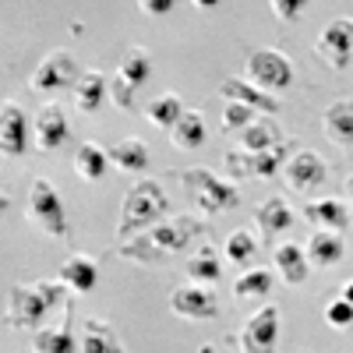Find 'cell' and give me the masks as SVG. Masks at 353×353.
Masks as SVG:
<instances>
[{
    "label": "cell",
    "instance_id": "6da1fadb",
    "mask_svg": "<svg viewBox=\"0 0 353 353\" xmlns=\"http://www.w3.org/2000/svg\"><path fill=\"white\" fill-rule=\"evenodd\" d=\"M201 233H205V223L198 216H170L159 226L145 230L141 237L117 244V254L134 265H163L173 254H184L188 248H194Z\"/></svg>",
    "mask_w": 353,
    "mask_h": 353
},
{
    "label": "cell",
    "instance_id": "7a4b0ae2",
    "mask_svg": "<svg viewBox=\"0 0 353 353\" xmlns=\"http://www.w3.org/2000/svg\"><path fill=\"white\" fill-rule=\"evenodd\" d=\"M61 304H68V286L64 283H53V279H39L32 286H21L14 283L8 290V311H4V321L8 329H18V332H39L43 321L50 311H57Z\"/></svg>",
    "mask_w": 353,
    "mask_h": 353
},
{
    "label": "cell",
    "instance_id": "3957f363",
    "mask_svg": "<svg viewBox=\"0 0 353 353\" xmlns=\"http://www.w3.org/2000/svg\"><path fill=\"white\" fill-rule=\"evenodd\" d=\"M170 212V198L163 191L159 181H152V176H141V181H134L124 194V205H121V226H117V233H121V244L124 241H134L141 237L145 230H152L166 219Z\"/></svg>",
    "mask_w": 353,
    "mask_h": 353
},
{
    "label": "cell",
    "instance_id": "277c9868",
    "mask_svg": "<svg viewBox=\"0 0 353 353\" xmlns=\"http://www.w3.org/2000/svg\"><path fill=\"white\" fill-rule=\"evenodd\" d=\"M181 184H184L188 198L198 205L201 216H219V212L241 205V191L230 181H223V176H216L212 170H205V166L181 170Z\"/></svg>",
    "mask_w": 353,
    "mask_h": 353
},
{
    "label": "cell",
    "instance_id": "5b68a950",
    "mask_svg": "<svg viewBox=\"0 0 353 353\" xmlns=\"http://www.w3.org/2000/svg\"><path fill=\"white\" fill-rule=\"evenodd\" d=\"M25 216H28V223L39 226L46 237H53V241H68V237H71L64 198H61V191H57V188L46 181V176H36V181L28 184Z\"/></svg>",
    "mask_w": 353,
    "mask_h": 353
},
{
    "label": "cell",
    "instance_id": "8992f818",
    "mask_svg": "<svg viewBox=\"0 0 353 353\" xmlns=\"http://www.w3.org/2000/svg\"><path fill=\"white\" fill-rule=\"evenodd\" d=\"M149 78H152V53L145 46H128L121 64H117V71H113V85H110L113 103L121 110H128V113H134L138 110V92L145 88Z\"/></svg>",
    "mask_w": 353,
    "mask_h": 353
},
{
    "label": "cell",
    "instance_id": "52a82bcc",
    "mask_svg": "<svg viewBox=\"0 0 353 353\" xmlns=\"http://www.w3.org/2000/svg\"><path fill=\"white\" fill-rule=\"evenodd\" d=\"M248 78L261 88V92H286V88L293 85V78H297V71H293V61L283 53V50H272V46H261V50H251L248 53Z\"/></svg>",
    "mask_w": 353,
    "mask_h": 353
},
{
    "label": "cell",
    "instance_id": "ba28073f",
    "mask_svg": "<svg viewBox=\"0 0 353 353\" xmlns=\"http://www.w3.org/2000/svg\"><path fill=\"white\" fill-rule=\"evenodd\" d=\"M78 78L81 74H78L74 53L71 50H50L43 61H39V68L32 71V78H28V88H32V92L50 96V92H61V88H74Z\"/></svg>",
    "mask_w": 353,
    "mask_h": 353
},
{
    "label": "cell",
    "instance_id": "9c48e42d",
    "mask_svg": "<svg viewBox=\"0 0 353 353\" xmlns=\"http://www.w3.org/2000/svg\"><path fill=\"white\" fill-rule=\"evenodd\" d=\"M276 350H279V307L265 304L237 332V353H276Z\"/></svg>",
    "mask_w": 353,
    "mask_h": 353
},
{
    "label": "cell",
    "instance_id": "30bf717a",
    "mask_svg": "<svg viewBox=\"0 0 353 353\" xmlns=\"http://www.w3.org/2000/svg\"><path fill=\"white\" fill-rule=\"evenodd\" d=\"M314 53L329 71L350 68V61H353V18H332L321 28V36L314 39Z\"/></svg>",
    "mask_w": 353,
    "mask_h": 353
},
{
    "label": "cell",
    "instance_id": "8fae6325",
    "mask_svg": "<svg viewBox=\"0 0 353 353\" xmlns=\"http://www.w3.org/2000/svg\"><path fill=\"white\" fill-rule=\"evenodd\" d=\"M286 163H290V141L279 145V149H272V152H226L223 156L226 173H233V176H261V181L276 176Z\"/></svg>",
    "mask_w": 353,
    "mask_h": 353
},
{
    "label": "cell",
    "instance_id": "7c38bea8",
    "mask_svg": "<svg viewBox=\"0 0 353 353\" xmlns=\"http://www.w3.org/2000/svg\"><path fill=\"white\" fill-rule=\"evenodd\" d=\"M325 176H329L325 159H321L318 152H311V149L293 152L290 163L283 166V181H286V188H290V191H297V194H311V191H318L321 184H325Z\"/></svg>",
    "mask_w": 353,
    "mask_h": 353
},
{
    "label": "cell",
    "instance_id": "4fadbf2b",
    "mask_svg": "<svg viewBox=\"0 0 353 353\" xmlns=\"http://www.w3.org/2000/svg\"><path fill=\"white\" fill-rule=\"evenodd\" d=\"M170 311L184 321H212L219 314V301H216L212 286L188 283V286H176L170 293Z\"/></svg>",
    "mask_w": 353,
    "mask_h": 353
},
{
    "label": "cell",
    "instance_id": "5bb4252c",
    "mask_svg": "<svg viewBox=\"0 0 353 353\" xmlns=\"http://www.w3.org/2000/svg\"><path fill=\"white\" fill-rule=\"evenodd\" d=\"M32 138H36L39 152H57L71 138V124H68V113H64L61 103H43L39 106L36 124H32Z\"/></svg>",
    "mask_w": 353,
    "mask_h": 353
},
{
    "label": "cell",
    "instance_id": "9a60e30c",
    "mask_svg": "<svg viewBox=\"0 0 353 353\" xmlns=\"http://www.w3.org/2000/svg\"><path fill=\"white\" fill-rule=\"evenodd\" d=\"M25 149H28V117L14 99H4V106H0V152L14 159Z\"/></svg>",
    "mask_w": 353,
    "mask_h": 353
},
{
    "label": "cell",
    "instance_id": "2e32d148",
    "mask_svg": "<svg viewBox=\"0 0 353 353\" xmlns=\"http://www.w3.org/2000/svg\"><path fill=\"white\" fill-rule=\"evenodd\" d=\"M219 96H223L226 103L251 106V110H258L261 117H269V113H276V110H279V99H276V96L261 92V88H258L254 81H244V78H226V81L219 85Z\"/></svg>",
    "mask_w": 353,
    "mask_h": 353
},
{
    "label": "cell",
    "instance_id": "e0dca14e",
    "mask_svg": "<svg viewBox=\"0 0 353 353\" xmlns=\"http://www.w3.org/2000/svg\"><path fill=\"white\" fill-rule=\"evenodd\" d=\"M321 131L332 145L353 152V99H336L321 113Z\"/></svg>",
    "mask_w": 353,
    "mask_h": 353
},
{
    "label": "cell",
    "instance_id": "ac0fdd59",
    "mask_svg": "<svg viewBox=\"0 0 353 353\" xmlns=\"http://www.w3.org/2000/svg\"><path fill=\"white\" fill-rule=\"evenodd\" d=\"M57 283H64L71 293H92L99 283V265L88 254H68L61 272H57Z\"/></svg>",
    "mask_w": 353,
    "mask_h": 353
},
{
    "label": "cell",
    "instance_id": "d6986e66",
    "mask_svg": "<svg viewBox=\"0 0 353 353\" xmlns=\"http://www.w3.org/2000/svg\"><path fill=\"white\" fill-rule=\"evenodd\" d=\"M78 350L81 353H128L117 329L103 318H85V325L78 332Z\"/></svg>",
    "mask_w": 353,
    "mask_h": 353
},
{
    "label": "cell",
    "instance_id": "ffe728a7",
    "mask_svg": "<svg viewBox=\"0 0 353 353\" xmlns=\"http://www.w3.org/2000/svg\"><path fill=\"white\" fill-rule=\"evenodd\" d=\"M254 223H258V230H261V237H265V241H279L286 230H293L297 216H293V209H290L283 198H269V201H261V205H258Z\"/></svg>",
    "mask_w": 353,
    "mask_h": 353
},
{
    "label": "cell",
    "instance_id": "44dd1931",
    "mask_svg": "<svg viewBox=\"0 0 353 353\" xmlns=\"http://www.w3.org/2000/svg\"><path fill=\"white\" fill-rule=\"evenodd\" d=\"M304 251H307L311 269H332V265H339L346 258L343 233H332V230H314Z\"/></svg>",
    "mask_w": 353,
    "mask_h": 353
},
{
    "label": "cell",
    "instance_id": "7402d4cb",
    "mask_svg": "<svg viewBox=\"0 0 353 353\" xmlns=\"http://www.w3.org/2000/svg\"><path fill=\"white\" fill-rule=\"evenodd\" d=\"M110 99V85L103 78V71H85L74 85V110L85 117H96Z\"/></svg>",
    "mask_w": 353,
    "mask_h": 353
},
{
    "label": "cell",
    "instance_id": "603a6c76",
    "mask_svg": "<svg viewBox=\"0 0 353 353\" xmlns=\"http://www.w3.org/2000/svg\"><path fill=\"white\" fill-rule=\"evenodd\" d=\"M32 353H81L78 350V339L71 332V304L64 311V321H61V329H39L32 336Z\"/></svg>",
    "mask_w": 353,
    "mask_h": 353
},
{
    "label": "cell",
    "instance_id": "cb8c5ba5",
    "mask_svg": "<svg viewBox=\"0 0 353 353\" xmlns=\"http://www.w3.org/2000/svg\"><path fill=\"white\" fill-rule=\"evenodd\" d=\"M184 272H188V279H191L194 286H212V283H219V279H223V258H219V251H216V248L201 244V248L188 258Z\"/></svg>",
    "mask_w": 353,
    "mask_h": 353
},
{
    "label": "cell",
    "instance_id": "d4e9b609",
    "mask_svg": "<svg viewBox=\"0 0 353 353\" xmlns=\"http://www.w3.org/2000/svg\"><path fill=\"white\" fill-rule=\"evenodd\" d=\"M272 261H276V272L283 276L286 286H301V283L307 279V272H311L307 251L297 248V244H279L276 254H272Z\"/></svg>",
    "mask_w": 353,
    "mask_h": 353
},
{
    "label": "cell",
    "instance_id": "484cf974",
    "mask_svg": "<svg viewBox=\"0 0 353 353\" xmlns=\"http://www.w3.org/2000/svg\"><path fill=\"white\" fill-rule=\"evenodd\" d=\"M304 216L321 226V230H332V233H343L350 226V209L339 201V198H318V201H307L304 205Z\"/></svg>",
    "mask_w": 353,
    "mask_h": 353
},
{
    "label": "cell",
    "instance_id": "4316f807",
    "mask_svg": "<svg viewBox=\"0 0 353 353\" xmlns=\"http://www.w3.org/2000/svg\"><path fill=\"white\" fill-rule=\"evenodd\" d=\"M279 145H286V141L272 117H258L248 131H241V152H272Z\"/></svg>",
    "mask_w": 353,
    "mask_h": 353
},
{
    "label": "cell",
    "instance_id": "83f0119b",
    "mask_svg": "<svg viewBox=\"0 0 353 353\" xmlns=\"http://www.w3.org/2000/svg\"><path fill=\"white\" fill-rule=\"evenodd\" d=\"M106 156H110V163L117 170H124V173L149 170V149H145L141 138H121V141H113L110 149H106Z\"/></svg>",
    "mask_w": 353,
    "mask_h": 353
},
{
    "label": "cell",
    "instance_id": "f1b7e54d",
    "mask_svg": "<svg viewBox=\"0 0 353 353\" xmlns=\"http://www.w3.org/2000/svg\"><path fill=\"white\" fill-rule=\"evenodd\" d=\"M106 166H110V156H106L103 145L81 141L74 149V176L78 181H99V176L106 173Z\"/></svg>",
    "mask_w": 353,
    "mask_h": 353
},
{
    "label": "cell",
    "instance_id": "f546056e",
    "mask_svg": "<svg viewBox=\"0 0 353 353\" xmlns=\"http://www.w3.org/2000/svg\"><path fill=\"white\" fill-rule=\"evenodd\" d=\"M184 113L188 110H184V103H181L176 92H163V96H156L149 106H145V117H149L156 128H163V131H173L176 124H181Z\"/></svg>",
    "mask_w": 353,
    "mask_h": 353
},
{
    "label": "cell",
    "instance_id": "4dcf8cb0",
    "mask_svg": "<svg viewBox=\"0 0 353 353\" xmlns=\"http://www.w3.org/2000/svg\"><path fill=\"white\" fill-rule=\"evenodd\" d=\"M272 290V272L269 269H248L241 272V279L233 283V297L244 301V304H254V301H265Z\"/></svg>",
    "mask_w": 353,
    "mask_h": 353
},
{
    "label": "cell",
    "instance_id": "1f68e13d",
    "mask_svg": "<svg viewBox=\"0 0 353 353\" xmlns=\"http://www.w3.org/2000/svg\"><path fill=\"white\" fill-rule=\"evenodd\" d=\"M170 134H173V145H176V149H184V152L198 149V145H205V138H209V131H205V121H201L198 110H188L181 117V124H176Z\"/></svg>",
    "mask_w": 353,
    "mask_h": 353
},
{
    "label": "cell",
    "instance_id": "d6a6232c",
    "mask_svg": "<svg viewBox=\"0 0 353 353\" xmlns=\"http://www.w3.org/2000/svg\"><path fill=\"white\" fill-rule=\"evenodd\" d=\"M254 254H258V244L248 230H237L226 237V265H233V269H251L254 265Z\"/></svg>",
    "mask_w": 353,
    "mask_h": 353
},
{
    "label": "cell",
    "instance_id": "836d02e7",
    "mask_svg": "<svg viewBox=\"0 0 353 353\" xmlns=\"http://www.w3.org/2000/svg\"><path fill=\"white\" fill-rule=\"evenodd\" d=\"M258 110H251V106H241V103H226V110H223V131H248L254 121H258Z\"/></svg>",
    "mask_w": 353,
    "mask_h": 353
},
{
    "label": "cell",
    "instance_id": "e575fe53",
    "mask_svg": "<svg viewBox=\"0 0 353 353\" xmlns=\"http://www.w3.org/2000/svg\"><path fill=\"white\" fill-rule=\"evenodd\" d=\"M325 321H329L332 329H350L353 325V304L343 301V297H332L325 304Z\"/></svg>",
    "mask_w": 353,
    "mask_h": 353
},
{
    "label": "cell",
    "instance_id": "d590c367",
    "mask_svg": "<svg viewBox=\"0 0 353 353\" xmlns=\"http://www.w3.org/2000/svg\"><path fill=\"white\" fill-rule=\"evenodd\" d=\"M272 14L279 18V21H297V18H304V11H307V4H301V0H272Z\"/></svg>",
    "mask_w": 353,
    "mask_h": 353
},
{
    "label": "cell",
    "instance_id": "8d00e7d4",
    "mask_svg": "<svg viewBox=\"0 0 353 353\" xmlns=\"http://www.w3.org/2000/svg\"><path fill=\"white\" fill-rule=\"evenodd\" d=\"M173 8H176L173 0H141V4H138L141 14H156V18H159V14H170Z\"/></svg>",
    "mask_w": 353,
    "mask_h": 353
},
{
    "label": "cell",
    "instance_id": "74e56055",
    "mask_svg": "<svg viewBox=\"0 0 353 353\" xmlns=\"http://www.w3.org/2000/svg\"><path fill=\"white\" fill-rule=\"evenodd\" d=\"M339 297L353 304V279H346V286H343V293H339Z\"/></svg>",
    "mask_w": 353,
    "mask_h": 353
},
{
    "label": "cell",
    "instance_id": "f35d334b",
    "mask_svg": "<svg viewBox=\"0 0 353 353\" xmlns=\"http://www.w3.org/2000/svg\"><path fill=\"white\" fill-rule=\"evenodd\" d=\"M346 198L353 201V176H346Z\"/></svg>",
    "mask_w": 353,
    "mask_h": 353
},
{
    "label": "cell",
    "instance_id": "ab89813d",
    "mask_svg": "<svg viewBox=\"0 0 353 353\" xmlns=\"http://www.w3.org/2000/svg\"><path fill=\"white\" fill-rule=\"evenodd\" d=\"M198 353H216V346H212V343H205V346H198Z\"/></svg>",
    "mask_w": 353,
    "mask_h": 353
}]
</instances>
